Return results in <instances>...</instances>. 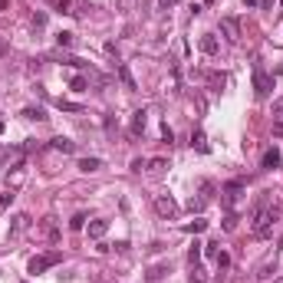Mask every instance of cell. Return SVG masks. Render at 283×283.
Returning <instances> with one entry per match:
<instances>
[{"label": "cell", "instance_id": "6da1fadb", "mask_svg": "<svg viewBox=\"0 0 283 283\" xmlns=\"http://www.w3.org/2000/svg\"><path fill=\"white\" fill-rule=\"evenodd\" d=\"M276 208H274V201L270 198H260L257 201V208H254V218H250V230H254V237H270L274 234V220H276Z\"/></svg>", "mask_w": 283, "mask_h": 283}, {"label": "cell", "instance_id": "7a4b0ae2", "mask_svg": "<svg viewBox=\"0 0 283 283\" xmlns=\"http://www.w3.org/2000/svg\"><path fill=\"white\" fill-rule=\"evenodd\" d=\"M60 260H63V254L60 250H50V254H40V257H33L30 264H26V270H30L33 276L36 274H43V270H50V267H56V264H60Z\"/></svg>", "mask_w": 283, "mask_h": 283}, {"label": "cell", "instance_id": "3957f363", "mask_svg": "<svg viewBox=\"0 0 283 283\" xmlns=\"http://www.w3.org/2000/svg\"><path fill=\"white\" fill-rule=\"evenodd\" d=\"M155 214L165 220H174L178 218V204H174L172 194H155Z\"/></svg>", "mask_w": 283, "mask_h": 283}, {"label": "cell", "instance_id": "277c9868", "mask_svg": "<svg viewBox=\"0 0 283 283\" xmlns=\"http://www.w3.org/2000/svg\"><path fill=\"white\" fill-rule=\"evenodd\" d=\"M270 89H274V76H267V72L257 66V70H254V92H257V99H267Z\"/></svg>", "mask_w": 283, "mask_h": 283}, {"label": "cell", "instance_id": "5b68a950", "mask_svg": "<svg viewBox=\"0 0 283 283\" xmlns=\"http://www.w3.org/2000/svg\"><path fill=\"white\" fill-rule=\"evenodd\" d=\"M220 30H224V36H228L230 43H237V40H240V20H237V16H220Z\"/></svg>", "mask_w": 283, "mask_h": 283}, {"label": "cell", "instance_id": "8992f818", "mask_svg": "<svg viewBox=\"0 0 283 283\" xmlns=\"http://www.w3.org/2000/svg\"><path fill=\"white\" fill-rule=\"evenodd\" d=\"M145 126H148V112H145V109H135V112H132V126H128L132 138H138V135L145 132Z\"/></svg>", "mask_w": 283, "mask_h": 283}, {"label": "cell", "instance_id": "52a82bcc", "mask_svg": "<svg viewBox=\"0 0 283 283\" xmlns=\"http://www.w3.org/2000/svg\"><path fill=\"white\" fill-rule=\"evenodd\" d=\"M240 191H244V181H240V178H234V181H228V184H224V201H228V208L240 198Z\"/></svg>", "mask_w": 283, "mask_h": 283}, {"label": "cell", "instance_id": "ba28073f", "mask_svg": "<svg viewBox=\"0 0 283 283\" xmlns=\"http://www.w3.org/2000/svg\"><path fill=\"white\" fill-rule=\"evenodd\" d=\"M50 148H53V152H63V155H72V152H76V142L63 138V135H56V138H50Z\"/></svg>", "mask_w": 283, "mask_h": 283}, {"label": "cell", "instance_id": "9c48e42d", "mask_svg": "<svg viewBox=\"0 0 283 283\" xmlns=\"http://www.w3.org/2000/svg\"><path fill=\"white\" fill-rule=\"evenodd\" d=\"M20 116H24L26 118V122H46V109H43V106H26V109L24 112H20Z\"/></svg>", "mask_w": 283, "mask_h": 283}, {"label": "cell", "instance_id": "30bf717a", "mask_svg": "<svg viewBox=\"0 0 283 283\" xmlns=\"http://www.w3.org/2000/svg\"><path fill=\"white\" fill-rule=\"evenodd\" d=\"M218 50H220L218 36H214V33H204V36H201V53L204 56H218Z\"/></svg>", "mask_w": 283, "mask_h": 283}, {"label": "cell", "instance_id": "8fae6325", "mask_svg": "<svg viewBox=\"0 0 283 283\" xmlns=\"http://www.w3.org/2000/svg\"><path fill=\"white\" fill-rule=\"evenodd\" d=\"M260 165L267 168V172L280 168V148H267V152H264V158H260Z\"/></svg>", "mask_w": 283, "mask_h": 283}, {"label": "cell", "instance_id": "7c38bea8", "mask_svg": "<svg viewBox=\"0 0 283 283\" xmlns=\"http://www.w3.org/2000/svg\"><path fill=\"white\" fill-rule=\"evenodd\" d=\"M106 230H109V220H89V237H92V240H102L106 237Z\"/></svg>", "mask_w": 283, "mask_h": 283}, {"label": "cell", "instance_id": "4fadbf2b", "mask_svg": "<svg viewBox=\"0 0 283 283\" xmlns=\"http://www.w3.org/2000/svg\"><path fill=\"white\" fill-rule=\"evenodd\" d=\"M191 148H198L201 152V155H208V138H204V132H201V128H194V132H191Z\"/></svg>", "mask_w": 283, "mask_h": 283}, {"label": "cell", "instance_id": "5bb4252c", "mask_svg": "<svg viewBox=\"0 0 283 283\" xmlns=\"http://www.w3.org/2000/svg\"><path fill=\"white\" fill-rule=\"evenodd\" d=\"M99 168H102L99 158H79V172L82 174H92V172H99Z\"/></svg>", "mask_w": 283, "mask_h": 283}, {"label": "cell", "instance_id": "9a60e30c", "mask_svg": "<svg viewBox=\"0 0 283 283\" xmlns=\"http://www.w3.org/2000/svg\"><path fill=\"white\" fill-rule=\"evenodd\" d=\"M72 43H76V36H72L70 30H60V33H56V46H60V50H70Z\"/></svg>", "mask_w": 283, "mask_h": 283}, {"label": "cell", "instance_id": "2e32d148", "mask_svg": "<svg viewBox=\"0 0 283 283\" xmlns=\"http://www.w3.org/2000/svg\"><path fill=\"white\" fill-rule=\"evenodd\" d=\"M118 79L126 82V89H138V82H135V79H132V72H128V66H126V63L118 66Z\"/></svg>", "mask_w": 283, "mask_h": 283}, {"label": "cell", "instance_id": "e0dca14e", "mask_svg": "<svg viewBox=\"0 0 283 283\" xmlns=\"http://www.w3.org/2000/svg\"><path fill=\"white\" fill-rule=\"evenodd\" d=\"M145 168H148L152 174H162L168 168V162H165V158H152V162H145Z\"/></svg>", "mask_w": 283, "mask_h": 283}, {"label": "cell", "instance_id": "ac0fdd59", "mask_svg": "<svg viewBox=\"0 0 283 283\" xmlns=\"http://www.w3.org/2000/svg\"><path fill=\"white\" fill-rule=\"evenodd\" d=\"M26 220H30L26 214H16V218H14V224H10V237H16V234H20V230L26 228Z\"/></svg>", "mask_w": 283, "mask_h": 283}, {"label": "cell", "instance_id": "d6986e66", "mask_svg": "<svg viewBox=\"0 0 283 283\" xmlns=\"http://www.w3.org/2000/svg\"><path fill=\"white\" fill-rule=\"evenodd\" d=\"M53 10L56 14H76L72 10V0H53Z\"/></svg>", "mask_w": 283, "mask_h": 283}, {"label": "cell", "instance_id": "ffe728a7", "mask_svg": "<svg viewBox=\"0 0 283 283\" xmlns=\"http://www.w3.org/2000/svg\"><path fill=\"white\" fill-rule=\"evenodd\" d=\"M70 86L76 89V92H86V89H89V76H72Z\"/></svg>", "mask_w": 283, "mask_h": 283}, {"label": "cell", "instance_id": "44dd1931", "mask_svg": "<svg viewBox=\"0 0 283 283\" xmlns=\"http://www.w3.org/2000/svg\"><path fill=\"white\" fill-rule=\"evenodd\" d=\"M56 106H60L63 112H82V106H79V102H70V99H56Z\"/></svg>", "mask_w": 283, "mask_h": 283}, {"label": "cell", "instance_id": "7402d4cb", "mask_svg": "<svg viewBox=\"0 0 283 283\" xmlns=\"http://www.w3.org/2000/svg\"><path fill=\"white\" fill-rule=\"evenodd\" d=\"M204 228H208V220H201V218H198V220H191V224H184V230H188V234H201Z\"/></svg>", "mask_w": 283, "mask_h": 283}, {"label": "cell", "instance_id": "603a6c76", "mask_svg": "<svg viewBox=\"0 0 283 283\" xmlns=\"http://www.w3.org/2000/svg\"><path fill=\"white\" fill-rule=\"evenodd\" d=\"M188 260H191V267H198V260H201V244H191V250H188Z\"/></svg>", "mask_w": 283, "mask_h": 283}, {"label": "cell", "instance_id": "cb8c5ba5", "mask_svg": "<svg viewBox=\"0 0 283 283\" xmlns=\"http://www.w3.org/2000/svg\"><path fill=\"white\" fill-rule=\"evenodd\" d=\"M86 228V214H76V218L70 220V230H82Z\"/></svg>", "mask_w": 283, "mask_h": 283}, {"label": "cell", "instance_id": "d4e9b609", "mask_svg": "<svg viewBox=\"0 0 283 283\" xmlns=\"http://www.w3.org/2000/svg\"><path fill=\"white\" fill-rule=\"evenodd\" d=\"M204 201H208V198H191V201H188V211H204Z\"/></svg>", "mask_w": 283, "mask_h": 283}, {"label": "cell", "instance_id": "484cf974", "mask_svg": "<svg viewBox=\"0 0 283 283\" xmlns=\"http://www.w3.org/2000/svg\"><path fill=\"white\" fill-rule=\"evenodd\" d=\"M14 191H7V194H0V214H4V211H7V208H10V201H14Z\"/></svg>", "mask_w": 283, "mask_h": 283}, {"label": "cell", "instance_id": "4316f807", "mask_svg": "<svg viewBox=\"0 0 283 283\" xmlns=\"http://www.w3.org/2000/svg\"><path fill=\"white\" fill-rule=\"evenodd\" d=\"M191 283H204V270L201 267H191Z\"/></svg>", "mask_w": 283, "mask_h": 283}, {"label": "cell", "instance_id": "83f0119b", "mask_svg": "<svg viewBox=\"0 0 283 283\" xmlns=\"http://www.w3.org/2000/svg\"><path fill=\"white\" fill-rule=\"evenodd\" d=\"M162 138H165L168 145H172V142H174V132H172V126H168V122H165V126H162Z\"/></svg>", "mask_w": 283, "mask_h": 283}, {"label": "cell", "instance_id": "f1b7e54d", "mask_svg": "<svg viewBox=\"0 0 283 283\" xmlns=\"http://www.w3.org/2000/svg\"><path fill=\"white\" fill-rule=\"evenodd\" d=\"M208 247V257H218V254H220V244H218V240H211V244H204Z\"/></svg>", "mask_w": 283, "mask_h": 283}, {"label": "cell", "instance_id": "f546056e", "mask_svg": "<svg viewBox=\"0 0 283 283\" xmlns=\"http://www.w3.org/2000/svg\"><path fill=\"white\" fill-rule=\"evenodd\" d=\"M214 260H218V267H230V257H228V254H224V250H220V254H218V257H214Z\"/></svg>", "mask_w": 283, "mask_h": 283}, {"label": "cell", "instance_id": "4dcf8cb0", "mask_svg": "<svg viewBox=\"0 0 283 283\" xmlns=\"http://www.w3.org/2000/svg\"><path fill=\"white\" fill-rule=\"evenodd\" d=\"M46 237H50V240H56V224H53V218L46 220Z\"/></svg>", "mask_w": 283, "mask_h": 283}, {"label": "cell", "instance_id": "1f68e13d", "mask_svg": "<svg viewBox=\"0 0 283 283\" xmlns=\"http://www.w3.org/2000/svg\"><path fill=\"white\" fill-rule=\"evenodd\" d=\"M274 135H276V138H283V118H276V122H274Z\"/></svg>", "mask_w": 283, "mask_h": 283}, {"label": "cell", "instance_id": "d6a6232c", "mask_svg": "<svg viewBox=\"0 0 283 283\" xmlns=\"http://www.w3.org/2000/svg\"><path fill=\"white\" fill-rule=\"evenodd\" d=\"M274 116H283V96H280V99H274Z\"/></svg>", "mask_w": 283, "mask_h": 283}, {"label": "cell", "instance_id": "836d02e7", "mask_svg": "<svg viewBox=\"0 0 283 283\" xmlns=\"http://www.w3.org/2000/svg\"><path fill=\"white\" fill-rule=\"evenodd\" d=\"M46 24V14H33V26H43Z\"/></svg>", "mask_w": 283, "mask_h": 283}, {"label": "cell", "instance_id": "e575fe53", "mask_svg": "<svg viewBox=\"0 0 283 283\" xmlns=\"http://www.w3.org/2000/svg\"><path fill=\"white\" fill-rule=\"evenodd\" d=\"M158 4H162V10H168V7H174L178 0H158Z\"/></svg>", "mask_w": 283, "mask_h": 283}, {"label": "cell", "instance_id": "d590c367", "mask_svg": "<svg viewBox=\"0 0 283 283\" xmlns=\"http://www.w3.org/2000/svg\"><path fill=\"white\" fill-rule=\"evenodd\" d=\"M257 4H260V0H244V7H257Z\"/></svg>", "mask_w": 283, "mask_h": 283}, {"label": "cell", "instance_id": "8d00e7d4", "mask_svg": "<svg viewBox=\"0 0 283 283\" xmlns=\"http://www.w3.org/2000/svg\"><path fill=\"white\" fill-rule=\"evenodd\" d=\"M0 10H7V0H0Z\"/></svg>", "mask_w": 283, "mask_h": 283}, {"label": "cell", "instance_id": "74e56055", "mask_svg": "<svg viewBox=\"0 0 283 283\" xmlns=\"http://www.w3.org/2000/svg\"><path fill=\"white\" fill-rule=\"evenodd\" d=\"M280 250H283V237H280Z\"/></svg>", "mask_w": 283, "mask_h": 283}, {"label": "cell", "instance_id": "f35d334b", "mask_svg": "<svg viewBox=\"0 0 283 283\" xmlns=\"http://www.w3.org/2000/svg\"><path fill=\"white\" fill-rule=\"evenodd\" d=\"M280 7H283V0H280Z\"/></svg>", "mask_w": 283, "mask_h": 283}]
</instances>
